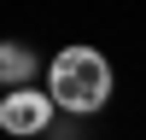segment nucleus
Here are the masks:
<instances>
[{"label": "nucleus", "mask_w": 146, "mask_h": 140, "mask_svg": "<svg viewBox=\"0 0 146 140\" xmlns=\"http://www.w3.org/2000/svg\"><path fill=\"white\" fill-rule=\"evenodd\" d=\"M29 76H35V53H29V47H0V82L23 88Z\"/></svg>", "instance_id": "3"}, {"label": "nucleus", "mask_w": 146, "mask_h": 140, "mask_svg": "<svg viewBox=\"0 0 146 140\" xmlns=\"http://www.w3.org/2000/svg\"><path fill=\"white\" fill-rule=\"evenodd\" d=\"M47 82H53V105H64V111H76V117H88V111H100L105 93H111V64H105L94 47H70V53L53 58Z\"/></svg>", "instance_id": "1"}, {"label": "nucleus", "mask_w": 146, "mask_h": 140, "mask_svg": "<svg viewBox=\"0 0 146 140\" xmlns=\"http://www.w3.org/2000/svg\"><path fill=\"white\" fill-rule=\"evenodd\" d=\"M47 117H53V99L35 93V88H18L12 99H0V128L6 134H41Z\"/></svg>", "instance_id": "2"}]
</instances>
